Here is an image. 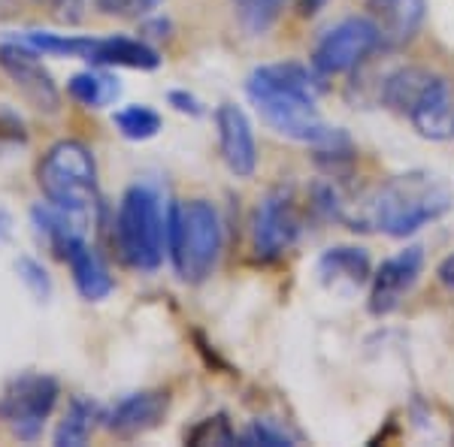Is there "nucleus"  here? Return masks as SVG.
Returning a JSON list of instances; mask_svg holds the SVG:
<instances>
[{
  "label": "nucleus",
  "mask_w": 454,
  "mask_h": 447,
  "mask_svg": "<svg viewBox=\"0 0 454 447\" xmlns=\"http://www.w3.org/2000/svg\"><path fill=\"white\" fill-rule=\"evenodd\" d=\"M421 273H424V248L421 245H406L403 251L385 258L370 275V297H367L370 314L385 318V314L397 312L403 305V299H406L415 284H419Z\"/></svg>",
  "instance_id": "obj_10"
},
{
  "label": "nucleus",
  "mask_w": 454,
  "mask_h": 447,
  "mask_svg": "<svg viewBox=\"0 0 454 447\" xmlns=\"http://www.w3.org/2000/svg\"><path fill=\"white\" fill-rule=\"evenodd\" d=\"M325 76L297 61L261 64L246 82V94L270 130L285 139L309 145L312 151L327 149L346 136L342 127H331L318 112Z\"/></svg>",
  "instance_id": "obj_1"
},
{
  "label": "nucleus",
  "mask_w": 454,
  "mask_h": 447,
  "mask_svg": "<svg viewBox=\"0 0 454 447\" xmlns=\"http://www.w3.org/2000/svg\"><path fill=\"white\" fill-rule=\"evenodd\" d=\"M10 236H12V212L0 203V245L10 242Z\"/></svg>",
  "instance_id": "obj_31"
},
{
  "label": "nucleus",
  "mask_w": 454,
  "mask_h": 447,
  "mask_svg": "<svg viewBox=\"0 0 454 447\" xmlns=\"http://www.w3.org/2000/svg\"><path fill=\"white\" fill-rule=\"evenodd\" d=\"M104 423V412L94 399L88 396H73L67 412H64L61 423H58L52 442L55 447H82L88 438L94 435V429Z\"/></svg>",
  "instance_id": "obj_19"
},
{
  "label": "nucleus",
  "mask_w": 454,
  "mask_h": 447,
  "mask_svg": "<svg viewBox=\"0 0 454 447\" xmlns=\"http://www.w3.org/2000/svg\"><path fill=\"white\" fill-rule=\"evenodd\" d=\"M16 275L36 303H49V297H52V278H49L46 266H43L40 260L21 254V258L16 260Z\"/></svg>",
  "instance_id": "obj_25"
},
{
  "label": "nucleus",
  "mask_w": 454,
  "mask_h": 447,
  "mask_svg": "<svg viewBox=\"0 0 454 447\" xmlns=\"http://www.w3.org/2000/svg\"><path fill=\"white\" fill-rule=\"evenodd\" d=\"M167 104H170L176 112L192 115V119H200V115H203V104L188 91H170V94H167Z\"/></svg>",
  "instance_id": "obj_28"
},
{
  "label": "nucleus",
  "mask_w": 454,
  "mask_h": 447,
  "mask_svg": "<svg viewBox=\"0 0 454 447\" xmlns=\"http://www.w3.org/2000/svg\"><path fill=\"white\" fill-rule=\"evenodd\" d=\"M224 248V227L209 200L173 203L167 215V254L185 284H203L215 273Z\"/></svg>",
  "instance_id": "obj_4"
},
{
  "label": "nucleus",
  "mask_w": 454,
  "mask_h": 447,
  "mask_svg": "<svg viewBox=\"0 0 454 447\" xmlns=\"http://www.w3.org/2000/svg\"><path fill=\"white\" fill-rule=\"evenodd\" d=\"M113 124L124 139H130V143H145V139H155L160 134L164 119H160V112H155L152 106L130 104L113 115Z\"/></svg>",
  "instance_id": "obj_22"
},
{
  "label": "nucleus",
  "mask_w": 454,
  "mask_h": 447,
  "mask_svg": "<svg viewBox=\"0 0 454 447\" xmlns=\"http://www.w3.org/2000/svg\"><path fill=\"white\" fill-rule=\"evenodd\" d=\"M243 447H294L297 435H291L282 423L270 420V417H258L246 427V432L239 435Z\"/></svg>",
  "instance_id": "obj_23"
},
{
  "label": "nucleus",
  "mask_w": 454,
  "mask_h": 447,
  "mask_svg": "<svg viewBox=\"0 0 454 447\" xmlns=\"http://www.w3.org/2000/svg\"><path fill=\"white\" fill-rule=\"evenodd\" d=\"M379 46H382V40H379V31H376V25H372V19L351 16V19L336 21L333 27H327V31L318 36L309 64L325 79L342 76V73L361 67Z\"/></svg>",
  "instance_id": "obj_7"
},
{
  "label": "nucleus",
  "mask_w": 454,
  "mask_h": 447,
  "mask_svg": "<svg viewBox=\"0 0 454 447\" xmlns=\"http://www.w3.org/2000/svg\"><path fill=\"white\" fill-rule=\"evenodd\" d=\"M167 412H170V393L167 390H137L109 408L104 414V427L115 438L130 442V438H140L145 432L158 429Z\"/></svg>",
  "instance_id": "obj_12"
},
{
  "label": "nucleus",
  "mask_w": 454,
  "mask_h": 447,
  "mask_svg": "<svg viewBox=\"0 0 454 447\" xmlns=\"http://www.w3.org/2000/svg\"><path fill=\"white\" fill-rule=\"evenodd\" d=\"M185 442L188 444H239V435L237 429L231 427V420H227L224 414H215V417H207V420H200L194 429L185 432Z\"/></svg>",
  "instance_id": "obj_24"
},
{
  "label": "nucleus",
  "mask_w": 454,
  "mask_h": 447,
  "mask_svg": "<svg viewBox=\"0 0 454 447\" xmlns=\"http://www.w3.org/2000/svg\"><path fill=\"white\" fill-rule=\"evenodd\" d=\"M454 206L451 188L427 170H409L387 179L367 203L370 227L391 239H409L436 224Z\"/></svg>",
  "instance_id": "obj_2"
},
{
  "label": "nucleus",
  "mask_w": 454,
  "mask_h": 447,
  "mask_svg": "<svg viewBox=\"0 0 454 447\" xmlns=\"http://www.w3.org/2000/svg\"><path fill=\"white\" fill-rule=\"evenodd\" d=\"M0 70L6 73V79L16 85V91L36 112L55 115L61 109V91H58L52 73L46 70V64L40 61V52H34L31 46L12 40V36L0 42Z\"/></svg>",
  "instance_id": "obj_9"
},
{
  "label": "nucleus",
  "mask_w": 454,
  "mask_h": 447,
  "mask_svg": "<svg viewBox=\"0 0 454 447\" xmlns=\"http://www.w3.org/2000/svg\"><path fill=\"white\" fill-rule=\"evenodd\" d=\"M64 263L70 266V275H73V284H76L79 297L88 299V303H100V299H106L109 293L115 290V278L109 273L106 260L100 258V251L85 236L76 239L67 248Z\"/></svg>",
  "instance_id": "obj_17"
},
{
  "label": "nucleus",
  "mask_w": 454,
  "mask_h": 447,
  "mask_svg": "<svg viewBox=\"0 0 454 447\" xmlns=\"http://www.w3.org/2000/svg\"><path fill=\"white\" fill-rule=\"evenodd\" d=\"M288 0H231L233 16L248 36H263L282 19Z\"/></svg>",
  "instance_id": "obj_21"
},
{
  "label": "nucleus",
  "mask_w": 454,
  "mask_h": 447,
  "mask_svg": "<svg viewBox=\"0 0 454 447\" xmlns=\"http://www.w3.org/2000/svg\"><path fill=\"white\" fill-rule=\"evenodd\" d=\"M367 10L382 49H403L419 36L427 16V0H367Z\"/></svg>",
  "instance_id": "obj_14"
},
{
  "label": "nucleus",
  "mask_w": 454,
  "mask_h": 447,
  "mask_svg": "<svg viewBox=\"0 0 454 447\" xmlns=\"http://www.w3.org/2000/svg\"><path fill=\"white\" fill-rule=\"evenodd\" d=\"M167 215L160 190L149 181H137L121 194L115 209L113 242L115 254L134 273H155L167 254Z\"/></svg>",
  "instance_id": "obj_3"
},
{
  "label": "nucleus",
  "mask_w": 454,
  "mask_h": 447,
  "mask_svg": "<svg viewBox=\"0 0 454 447\" xmlns=\"http://www.w3.org/2000/svg\"><path fill=\"white\" fill-rule=\"evenodd\" d=\"M406 119L415 127V134L434 143H445L454 136V94L445 76H430V82L421 88V94L406 109Z\"/></svg>",
  "instance_id": "obj_13"
},
{
  "label": "nucleus",
  "mask_w": 454,
  "mask_h": 447,
  "mask_svg": "<svg viewBox=\"0 0 454 447\" xmlns=\"http://www.w3.org/2000/svg\"><path fill=\"white\" fill-rule=\"evenodd\" d=\"M36 185L49 203L85 221H94V212L100 209L98 164L91 149L79 139H61L43 155L36 166Z\"/></svg>",
  "instance_id": "obj_5"
},
{
  "label": "nucleus",
  "mask_w": 454,
  "mask_h": 447,
  "mask_svg": "<svg viewBox=\"0 0 454 447\" xmlns=\"http://www.w3.org/2000/svg\"><path fill=\"white\" fill-rule=\"evenodd\" d=\"M160 4H164V0H94V6H98L104 16H128V19L149 16Z\"/></svg>",
  "instance_id": "obj_26"
},
{
  "label": "nucleus",
  "mask_w": 454,
  "mask_h": 447,
  "mask_svg": "<svg viewBox=\"0 0 454 447\" xmlns=\"http://www.w3.org/2000/svg\"><path fill=\"white\" fill-rule=\"evenodd\" d=\"M215 130H218V155L224 166L237 179H252L258 170V143L254 127L248 121L246 109L237 104H222L215 109Z\"/></svg>",
  "instance_id": "obj_11"
},
{
  "label": "nucleus",
  "mask_w": 454,
  "mask_h": 447,
  "mask_svg": "<svg viewBox=\"0 0 454 447\" xmlns=\"http://www.w3.org/2000/svg\"><path fill=\"white\" fill-rule=\"evenodd\" d=\"M31 221L36 227V233H40V239L49 245V251H55L58 258H67V248L73 245L76 239L85 236L88 224L85 218L73 215L67 209H58L55 203H36L31 209Z\"/></svg>",
  "instance_id": "obj_18"
},
{
  "label": "nucleus",
  "mask_w": 454,
  "mask_h": 447,
  "mask_svg": "<svg viewBox=\"0 0 454 447\" xmlns=\"http://www.w3.org/2000/svg\"><path fill=\"white\" fill-rule=\"evenodd\" d=\"M91 67H128V70H158L160 52L140 36H88L85 55Z\"/></svg>",
  "instance_id": "obj_15"
},
{
  "label": "nucleus",
  "mask_w": 454,
  "mask_h": 447,
  "mask_svg": "<svg viewBox=\"0 0 454 447\" xmlns=\"http://www.w3.org/2000/svg\"><path fill=\"white\" fill-rule=\"evenodd\" d=\"M85 6H88V0H64L55 10V16L61 21H67V25H76V21H82L85 16Z\"/></svg>",
  "instance_id": "obj_29"
},
{
  "label": "nucleus",
  "mask_w": 454,
  "mask_h": 447,
  "mask_svg": "<svg viewBox=\"0 0 454 447\" xmlns=\"http://www.w3.org/2000/svg\"><path fill=\"white\" fill-rule=\"evenodd\" d=\"M300 236V212L288 188H273L263 194L252 218V251L263 263L285 258Z\"/></svg>",
  "instance_id": "obj_8"
},
{
  "label": "nucleus",
  "mask_w": 454,
  "mask_h": 447,
  "mask_svg": "<svg viewBox=\"0 0 454 447\" xmlns=\"http://www.w3.org/2000/svg\"><path fill=\"white\" fill-rule=\"evenodd\" d=\"M0 143H27L25 121L10 106H0Z\"/></svg>",
  "instance_id": "obj_27"
},
{
  "label": "nucleus",
  "mask_w": 454,
  "mask_h": 447,
  "mask_svg": "<svg viewBox=\"0 0 454 447\" xmlns=\"http://www.w3.org/2000/svg\"><path fill=\"white\" fill-rule=\"evenodd\" d=\"M67 94L85 109H104L121 97V82L113 73H106V67H94L70 76Z\"/></svg>",
  "instance_id": "obj_20"
},
{
  "label": "nucleus",
  "mask_w": 454,
  "mask_h": 447,
  "mask_svg": "<svg viewBox=\"0 0 454 447\" xmlns=\"http://www.w3.org/2000/svg\"><path fill=\"white\" fill-rule=\"evenodd\" d=\"M61 384L43 372H21L0 390V423L21 442H36L52 417Z\"/></svg>",
  "instance_id": "obj_6"
},
{
  "label": "nucleus",
  "mask_w": 454,
  "mask_h": 447,
  "mask_svg": "<svg viewBox=\"0 0 454 447\" xmlns=\"http://www.w3.org/2000/svg\"><path fill=\"white\" fill-rule=\"evenodd\" d=\"M297 6H300V16L312 19V16H318V12L325 10L327 0H297Z\"/></svg>",
  "instance_id": "obj_32"
},
{
  "label": "nucleus",
  "mask_w": 454,
  "mask_h": 447,
  "mask_svg": "<svg viewBox=\"0 0 454 447\" xmlns=\"http://www.w3.org/2000/svg\"><path fill=\"white\" fill-rule=\"evenodd\" d=\"M436 278L445 290H454V251L449 254V258H442V263L436 266Z\"/></svg>",
  "instance_id": "obj_30"
},
{
  "label": "nucleus",
  "mask_w": 454,
  "mask_h": 447,
  "mask_svg": "<svg viewBox=\"0 0 454 447\" xmlns=\"http://www.w3.org/2000/svg\"><path fill=\"white\" fill-rule=\"evenodd\" d=\"M315 273L325 288L333 290H357L370 284L372 260L364 248L357 245H333L315 263Z\"/></svg>",
  "instance_id": "obj_16"
}]
</instances>
